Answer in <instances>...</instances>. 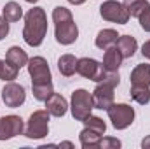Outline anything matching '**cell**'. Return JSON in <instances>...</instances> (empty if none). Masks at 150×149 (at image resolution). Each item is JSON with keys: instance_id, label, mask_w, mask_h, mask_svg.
<instances>
[{"instance_id": "603a6c76", "label": "cell", "mask_w": 150, "mask_h": 149, "mask_svg": "<svg viewBox=\"0 0 150 149\" xmlns=\"http://www.w3.org/2000/svg\"><path fill=\"white\" fill-rule=\"evenodd\" d=\"M18 74H19V69L16 67V65H12L11 62H4V65H2V70H0V79L2 81H14L16 77H18Z\"/></svg>"}, {"instance_id": "d6986e66", "label": "cell", "mask_w": 150, "mask_h": 149, "mask_svg": "<svg viewBox=\"0 0 150 149\" xmlns=\"http://www.w3.org/2000/svg\"><path fill=\"white\" fill-rule=\"evenodd\" d=\"M58 70H59V74L65 75V77L74 75L75 70H77V58H75L74 54H63V56H59V60H58Z\"/></svg>"}, {"instance_id": "8992f818", "label": "cell", "mask_w": 150, "mask_h": 149, "mask_svg": "<svg viewBox=\"0 0 150 149\" xmlns=\"http://www.w3.org/2000/svg\"><path fill=\"white\" fill-rule=\"evenodd\" d=\"M107 114L115 130H126L129 125H133L134 116H136L134 109L127 104H112L107 109Z\"/></svg>"}, {"instance_id": "7402d4cb", "label": "cell", "mask_w": 150, "mask_h": 149, "mask_svg": "<svg viewBox=\"0 0 150 149\" xmlns=\"http://www.w3.org/2000/svg\"><path fill=\"white\" fill-rule=\"evenodd\" d=\"M82 123H84V126H87V128L98 132L100 135H105V132H107V123H105L101 117H98V116H89V117H86Z\"/></svg>"}, {"instance_id": "30bf717a", "label": "cell", "mask_w": 150, "mask_h": 149, "mask_svg": "<svg viewBox=\"0 0 150 149\" xmlns=\"http://www.w3.org/2000/svg\"><path fill=\"white\" fill-rule=\"evenodd\" d=\"M2 100H4V104H5L7 107L16 109V107H19V105L25 104V100H26V91H25V88H23L21 84H16V82L9 81V82L4 86V90H2Z\"/></svg>"}, {"instance_id": "ac0fdd59", "label": "cell", "mask_w": 150, "mask_h": 149, "mask_svg": "<svg viewBox=\"0 0 150 149\" xmlns=\"http://www.w3.org/2000/svg\"><path fill=\"white\" fill-rule=\"evenodd\" d=\"M103 135H100L98 132L91 130V128H84L80 133H79V140H80V146L84 149H93V148H98V142L101 140Z\"/></svg>"}, {"instance_id": "7c38bea8", "label": "cell", "mask_w": 150, "mask_h": 149, "mask_svg": "<svg viewBox=\"0 0 150 149\" xmlns=\"http://www.w3.org/2000/svg\"><path fill=\"white\" fill-rule=\"evenodd\" d=\"M68 107L70 105H68L67 98L63 95H59V93H52L45 100V111L51 116H54V117H63L67 114V111H68Z\"/></svg>"}, {"instance_id": "5bb4252c", "label": "cell", "mask_w": 150, "mask_h": 149, "mask_svg": "<svg viewBox=\"0 0 150 149\" xmlns=\"http://www.w3.org/2000/svg\"><path fill=\"white\" fill-rule=\"evenodd\" d=\"M131 86H150V65L140 63L131 72Z\"/></svg>"}, {"instance_id": "e0dca14e", "label": "cell", "mask_w": 150, "mask_h": 149, "mask_svg": "<svg viewBox=\"0 0 150 149\" xmlns=\"http://www.w3.org/2000/svg\"><path fill=\"white\" fill-rule=\"evenodd\" d=\"M5 60L7 62H11L12 65H16L18 69H21V67H25L26 63H28V54H26V51L25 49H21L19 46H11L9 49H7V54H5Z\"/></svg>"}, {"instance_id": "7a4b0ae2", "label": "cell", "mask_w": 150, "mask_h": 149, "mask_svg": "<svg viewBox=\"0 0 150 149\" xmlns=\"http://www.w3.org/2000/svg\"><path fill=\"white\" fill-rule=\"evenodd\" d=\"M52 21H54V27H56L54 28L56 40L61 46H70L77 40L79 28H77V23L74 21V16H72L70 9H67L63 5H58L52 11Z\"/></svg>"}, {"instance_id": "3957f363", "label": "cell", "mask_w": 150, "mask_h": 149, "mask_svg": "<svg viewBox=\"0 0 150 149\" xmlns=\"http://www.w3.org/2000/svg\"><path fill=\"white\" fill-rule=\"evenodd\" d=\"M28 67V74L32 77V88L35 86H51L52 84V75H51V69L45 58L42 56H33L28 60L26 63Z\"/></svg>"}, {"instance_id": "484cf974", "label": "cell", "mask_w": 150, "mask_h": 149, "mask_svg": "<svg viewBox=\"0 0 150 149\" xmlns=\"http://www.w3.org/2000/svg\"><path fill=\"white\" fill-rule=\"evenodd\" d=\"M122 146V142L115 137H101V140L98 142V149H119Z\"/></svg>"}, {"instance_id": "ba28073f", "label": "cell", "mask_w": 150, "mask_h": 149, "mask_svg": "<svg viewBox=\"0 0 150 149\" xmlns=\"http://www.w3.org/2000/svg\"><path fill=\"white\" fill-rule=\"evenodd\" d=\"M79 75L86 77V79H91L94 82H101L107 75V70L103 67V63L93 60V58H79L77 60V70Z\"/></svg>"}, {"instance_id": "f1b7e54d", "label": "cell", "mask_w": 150, "mask_h": 149, "mask_svg": "<svg viewBox=\"0 0 150 149\" xmlns=\"http://www.w3.org/2000/svg\"><path fill=\"white\" fill-rule=\"evenodd\" d=\"M142 54H143V58L150 60V40L143 42V46H142Z\"/></svg>"}, {"instance_id": "5b68a950", "label": "cell", "mask_w": 150, "mask_h": 149, "mask_svg": "<svg viewBox=\"0 0 150 149\" xmlns=\"http://www.w3.org/2000/svg\"><path fill=\"white\" fill-rule=\"evenodd\" d=\"M49 112L47 111H35L26 126H25V137L26 139H44L49 135Z\"/></svg>"}, {"instance_id": "d6a6232c", "label": "cell", "mask_w": 150, "mask_h": 149, "mask_svg": "<svg viewBox=\"0 0 150 149\" xmlns=\"http://www.w3.org/2000/svg\"><path fill=\"white\" fill-rule=\"evenodd\" d=\"M59 148H74V144H72V142H61Z\"/></svg>"}, {"instance_id": "ffe728a7", "label": "cell", "mask_w": 150, "mask_h": 149, "mask_svg": "<svg viewBox=\"0 0 150 149\" xmlns=\"http://www.w3.org/2000/svg\"><path fill=\"white\" fill-rule=\"evenodd\" d=\"M4 18L9 21V23H16L23 18V7L18 4V2H7L4 5V11H2Z\"/></svg>"}, {"instance_id": "e575fe53", "label": "cell", "mask_w": 150, "mask_h": 149, "mask_svg": "<svg viewBox=\"0 0 150 149\" xmlns=\"http://www.w3.org/2000/svg\"><path fill=\"white\" fill-rule=\"evenodd\" d=\"M2 65H4V60H0V70H2Z\"/></svg>"}, {"instance_id": "4dcf8cb0", "label": "cell", "mask_w": 150, "mask_h": 149, "mask_svg": "<svg viewBox=\"0 0 150 149\" xmlns=\"http://www.w3.org/2000/svg\"><path fill=\"white\" fill-rule=\"evenodd\" d=\"M136 2H140V0H122V4H124L126 7H129V5H133V4H136Z\"/></svg>"}, {"instance_id": "1f68e13d", "label": "cell", "mask_w": 150, "mask_h": 149, "mask_svg": "<svg viewBox=\"0 0 150 149\" xmlns=\"http://www.w3.org/2000/svg\"><path fill=\"white\" fill-rule=\"evenodd\" d=\"M68 2H70V4H74V5H82L86 0H68Z\"/></svg>"}, {"instance_id": "277c9868", "label": "cell", "mask_w": 150, "mask_h": 149, "mask_svg": "<svg viewBox=\"0 0 150 149\" xmlns=\"http://www.w3.org/2000/svg\"><path fill=\"white\" fill-rule=\"evenodd\" d=\"M70 109H72V116L75 121H84L86 117L91 116V111L94 109L93 95L87 90H75L72 93Z\"/></svg>"}, {"instance_id": "83f0119b", "label": "cell", "mask_w": 150, "mask_h": 149, "mask_svg": "<svg viewBox=\"0 0 150 149\" xmlns=\"http://www.w3.org/2000/svg\"><path fill=\"white\" fill-rule=\"evenodd\" d=\"M7 35H9V21L5 18H0V40H4Z\"/></svg>"}, {"instance_id": "cb8c5ba5", "label": "cell", "mask_w": 150, "mask_h": 149, "mask_svg": "<svg viewBox=\"0 0 150 149\" xmlns=\"http://www.w3.org/2000/svg\"><path fill=\"white\" fill-rule=\"evenodd\" d=\"M32 91H33L35 100L45 102V100L54 93V86H52V84H51V86H35V88H32Z\"/></svg>"}, {"instance_id": "f546056e", "label": "cell", "mask_w": 150, "mask_h": 149, "mask_svg": "<svg viewBox=\"0 0 150 149\" xmlns=\"http://www.w3.org/2000/svg\"><path fill=\"white\" fill-rule=\"evenodd\" d=\"M142 148H143V149H150V135H149V137H145V139L142 140Z\"/></svg>"}, {"instance_id": "d4e9b609", "label": "cell", "mask_w": 150, "mask_h": 149, "mask_svg": "<svg viewBox=\"0 0 150 149\" xmlns=\"http://www.w3.org/2000/svg\"><path fill=\"white\" fill-rule=\"evenodd\" d=\"M150 7L149 0H140V2H136V4H133V5H129L127 7V11H129V16L131 18H138L143 11H147Z\"/></svg>"}, {"instance_id": "2e32d148", "label": "cell", "mask_w": 150, "mask_h": 149, "mask_svg": "<svg viewBox=\"0 0 150 149\" xmlns=\"http://www.w3.org/2000/svg\"><path fill=\"white\" fill-rule=\"evenodd\" d=\"M117 39H119V34L112 30V28H105V30H100L98 32V35L94 39V44H96V47L98 49H108V47H112L117 44Z\"/></svg>"}, {"instance_id": "44dd1931", "label": "cell", "mask_w": 150, "mask_h": 149, "mask_svg": "<svg viewBox=\"0 0 150 149\" xmlns=\"http://www.w3.org/2000/svg\"><path fill=\"white\" fill-rule=\"evenodd\" d=\"M129 95L136 104L147 105L150 102V86H131Z\"/></svg>"}, {"instance_id": "9a60e30c", "label": "cell", "mask_w": 150, "mask_h": 149, "mask_svg": "<svg viewBox=\"0 0 150 149\" xmlns=\"http://www.w3.org/2000/svg\"><path fill=\"white\" fill-rule=\"evenodd\" d=\"M115 46H117V49L120 51V54H122L124 58H133L134 53H136V49H138L136 39L131 37V35H119Z\"/></svg>"}, {"instance_id": "6da1fadb", "label": "cell", "mask_w": 150, "mask_h": 149, "mask_svg": "<svg viewBox=\"0 0 150 149\" xmlns=\"http://www.w3.org/2000/svg\"><path fill=\"white\" fill-rule=\"evenodd\" d=\"M47 35V16L42 7H33L25 14L23 39L28 46L38 47Z\"/></svg>"}, {"instance_id": "8fae6325", "label": "cell", "mask_w": 150, "mask_h": 149, "mask_svg": "<svg viewBox=\"0 0 150 149\" xmlns=\"http://www.w3.org/2000/svg\"><path fill=\"white\" fill-rule=\"evenodd\" d=\"M113 88L112 84L108 82H98L94 91L91 93L93 95V102H94V109H100V111H107L110 105L113 104Z\"/></svg>"}, {"instance_id": "52a82bcc", "label": "cell", "mask_w": 150, "mask_h": 149, "mask_svg": "<svg viewBox=\"0 0 150 149\" xmlns=\"http://www.w3.org/2000/svg\"><path fill=\"white\" fill-rule=\"evenodd\" d=\"M100 14L105 21L117 23V25H126L129 21V11L124 4L117 2V0H107L100 5Z\"/></svg>"}, {"instance_id": "9c48e42d", "label": "cell", "mask_w": 150, "mask_h": 149, "mask_svg": "<svg viewBox=\"0 0 150 149\" xmlns=\"http://www.w3.org/2000/svg\"><path fill=\"white\" fill-rule=\"evenodd\" d=\"M25 133V123L19 116H4L0 117V140H9Z\"/></svg>"}, {"instance_id": "4fadbf2b", "label": "cell", "mask_w": 150, "mask_h": 149, "mask_svg": "<svg viewBox=\"0 0 150 149\" xmlns=\"http://www.w3.org/2000/svg\"><path fill=\"white\" fill-rule=\"evenodd\" d=\"M122 60L124 56L120 54V51L117 49V46H112L108 49H105V54H103V67L107 72H117L119 67L122 65Z\"/></svg>"}, {"instance_id": "836d02e7", "label": "cell", "mask_w": 150, "mask_h": 149, "mask_svg": "<svg viewBox=\"0 0 150 149\" xmlns=\"http://www.w3.org/2000/svg\"><path fill=\"white\" fill-rule=\"evenodd\" d=\"M25 2H28V4H35V2H38V0H25Z\"/></svg>"}, {"instance_id": "4316f807", "label": "cell", "mask_w": 150, "mask_h": 149, "mask_svg": "<svg viewBox=\"0 0 150 149\" xmlns=\"http://www.w3.org/2000/svg\"><path fill=\"white\" fill-rule=\"evenodd\" d=\"M138 21H140V25L145 32H150V7L138 16Z\"/></svg>"}]
</instances>
